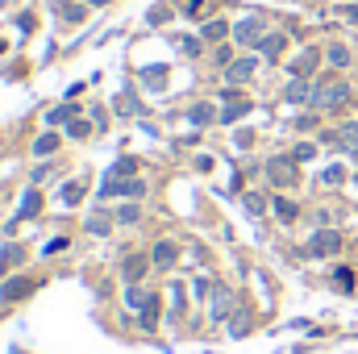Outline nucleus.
Here are the masks:
<instances>
[{
    "mask_svg": "<svg viewBox=\"0 0 358 354\" xmlns=\"http://www.w3.org/2000/svg\"><path fill=\"white\" fill-rule=\"evenodd\" d=\"M313 84H308V80H300V76H292V84H287V88H283V100H287V104H313Z\"/></svg>",
    "mask_w": 358,
    "mask_h": 354,
    "instance_id": "obj_9",
    "label": "nucleus"
},
{
    "mask_svg": "<svg viewBox=\"0 0 358 354\" xmlns=\"http://www.w3.org/2000/svg\"><path fill=\"white\" fill-rule=\"evenodd\" d=\"M342 179H346L342 167H329V171H325V183H342Z\"/></svg>",
    "mask_w": 358,
    "mask_h": 354,
    "instance_id": "obj_38",
    "label": "nucleus"
},
{
    "mask_svg": "<svg viewBox=\"0 0 358 354\" xmlns=\"http://www.w3.org/2000/svg\"><path fill=\"white\" fill-rule=\"evenodd\" d=\"M250 113V100H242V96H234V100H225V108H221V117L217 121H225V125H234V121H242Z\"/></svg>",
    "mask_w": 358,
    "mask_h": 354,
    "instance_id": "obj_10",
    "label": "nucleus"
},
{
    "mask_svg": "<svg viewBox=\"0 0 358 354\" xmlns=\"http://www.w3.org/2000/svg\"><path fill=\"white\" fill-rule=\"evenodd\" d=\"M117 108H121V113H138V100H134V96H129V92H125V96H121V100H117Z\"/></svg>",
    "mask_w": 358,
    "mask_h": 354,
    "instance_id": "obj_36",
    "label": "nucleus"
},
{
    "mask_svg": "<svg viewBox=\"0 0 358 354\" xmlns=\"http://www.w3.org/2000/svg\"><path fill=\"white\" fill-rule=\"evenodd\" d=\"M229 313H234V292L225 283H213V292H208V317L213 321H225Z\"/></svg>",
    "mask_w": 358,
    "mask_h": 354,
    "instance_id": "obj_5",
    "label": "nucleus"
},
{
    "mask_svg": "<svg viewBox=\"0 0 358 354\" xmlns=\"http://www.w3.org/2000/svg\"><path fill=\"white\" fill-rule=\"evenodd\" d=\"M325 59H329V67H350V46H342V42H334L329 50H325Z\"/></svg>",
    "mask_w": 358,
    "mask_h": 354,
    "instance_id": "obj_17",
    "label": "nucleus"
},
{
    "mask_svg": "<svg viewBox=\"0 0 358 354\" xmlns=\"http://www.w3.org/2000/svg\"><path fill=\"white\" fill-rule=\"evenodd\" d=\"M138 217H142L138 204H121V208H117V221H121V225H138Z\"/></svg>",
    "mask_w": 358,
    "mask_h": 354,
    "instance_id": "obj_24",
    "label": "nucleus"
},
{
    "mask_svg": "<svg viewBox=\"0 0 358 354\" xmlns=\"http://www.w3.org/2000/svg\"><path fill=\"white\" fill-rule=\"evenodd\" d=\"M313 155H317V146H313V142H300V146L292 150V159H296V163H308Z\"/></svg>",
    "mask_w": 358,
    "mask_h": 354,
    "instance_id": "obj_31",
    "label": "nucleus"
},
{
    "mask_svg": "<svg viewBox=\"0 0 358 354\" xmlns=\"http://www.w3.org/2000/svg\"><path fill=\"white\" fill-rule=\"evenodd\" d=\"M267 179L275 183V187H296V183H300V176H296V159H271Z\"/></svg>",
    "mask_w": 358,
    "mask_h": 354,
    "instance_id": "obj_4",
    "label": "nucleus"
},
{
    "mask_svg": "<svg viewBox=\"0 0 358 354\" xmlns=\"http://www.w3.org/2000/svg\"><path fill=\"white\" fill-rule=\"evenodd\" d=\"M225 34H234L225 21H204V42H221Z\"/></svg>",
    "mask_w": 358,
    "mask_h": 354,
    "instance_id": "obj_20",
    "label": "nucleus"
},
{
    "mask_svg": "<svg viewBox=\"0 0 358 354\" xmlns=\"http://www.w3.org/2000/svg\"><path fill=\"white\" fill-rule=\"evenodd\" d=\"M259 50H263L267 59H279V55L287 50V38H283V34H267V38L259 42Z\"/></svg>",
    "mask_w": 358,
    "mask_h": 354,
    "instance_id": "obj_16",
    "label": "nucleus"
},
{
    "mask_svg": "<svg viewBox=\"0 0 358 354\" xmlns=\"http://www.w3.org/2000/svg\"><path fill=\"white\" fill-rule=\"evenodd\" d=\"M125 300H129V309H138V313H142V309H146V300H150V292H142L138 283H129V296H125Z\"/></svg>",
    "mask_w": 358,
    "mask_h": 354,
    "instance_id": "obj_25",
    "label": "nucleus"
},
{
    "mask_svg": "<svg viewBox=\"0 0 358 354\" xmlns=\"http://www.w3.org/2000/svg\"><path fill=\"white\" fill-rule=\"evenodd\" d=\"M342 17H346V21H355V25H358V4H346V8H342Z\"/></svg>",
    "mask_w": 358,
    "mask_h": 354,
    "instance_id": "obj_40",
    "label": "nucleus"
},
{
    "mask_svg": "<svg viewBox=\"0 0 358 354\" xmlns=\"http://www.w3.org/2000/svg\"><path fill=\"white\" fill-rule=\"evenodd\" d=\"M71 117H76V108H71V104H59V108H50L46 125H63V121H71Z\"/></svg>",
    "mask_w": 358,
    "mask_h": 354,
    "instance_id": "obj_23",
    "label": "nucleus"
},
{
    "mask_svg": "<svg viewBox=\"0 0 358 354\" xmlns=\"http://www.w3.org/2000/svg\"><path fill=\"white\" fill-rule=\"evenodd\" d=\"M334 288H338V292H355V271H350V267H338V271H334Z\"/></svg>",
    "mask_w": 358,
    "mask_h": 354,
    "instance_id": "obj_22",
    "label": "nucleus"
},
{
    "mask_svg": "<svg viewBox=\"0 0 358 354\" xmlns=\"http://www.w3.org/2000/svg\"><path fill=\"white\" fill-rule=\"evenodd\" d=\"M0 296H4V300H21V296H29V279H8V283L0 288Z\"/></svg>",
    "mask_w": 358,
    "mask_h": 354,
    "instance_id": "obj_18",
    "label": "nucleus"
},
{
    "mask_svg": "<svg viewBox=\"0 0 358 354\" xmlns=\"http://www.w3.org/2000/svg\"><path fill=\"white\" fill-rule=\"evenodd\" d=\"M55 150H59V134H42V138L34 142V155H42V159L55 155Z\"/></svg>",
    "mask_w": 358,
    "mask_h": 354,
    "instance_id": "obj_21",
    "label": "nucleus"
},
{
    "mask_svg": "<svg viewBox=\"0 0 358 354\" xmlns=\"http://www.w3.org/2000/svg\"><path fill=\"white\" fill-rule=\"evenodd\" d=\"M267 38V29H263V17H242L238 25H234V42H242V46H255L259 50V42Z\"/></svg>",
    "mask_w": 358,
    "mask_h": 354,
    "instance_id": "obj_3",
    "label": "nucleus"
},
{
    "mask_svg": "<svg viewBox=\"0 0 358 354\" xmlns=\"http://www.w3.org/2000/svg\"><path fill=\"white\" fill-rule=\"evenodd\" d=\"M88 229H92V234H108V229H113V221H108V217H92Z\"/></svg>",
    "mask_w": 358,
    "mask_h": 354,
    "instance_id": "obj_32",
    "label": "nucleus"
},
{
    "mask_svg": "<svg viewBox=\"0 0 358 354\" xmlns=\"http://www.w3.org/2000/svg\"><path fill=\"white\" fill-rule=\"evenodd\" d=\"M142 192H146V179H113L108 176L100 183V196H104V200H108V196H134V200H138Z\"/></svg>",
    "mask_w": 358,
    "mask_h": 354,
    "instance_id": "obj_6",
    "label": "nucleus"
},
{
    "mask_svg": "<svg viewBox=\"0 0 358 354\" xmlns=\"http://www.w3.org/2000/svg\"><path fill=\"white\" fill-rule=\"evenodd\" d=\"M246 330H250V313H238V317L229 321V334H234V338H242Z\"/></svg>",
    "mask_w": 358,
    "mask_h": 354,
    "instance_id": "obj_30",
    "label": "nucleus"
},
{
    "mask_svg": "<svg viewBox=\"0 0 358 354\" xmlns=\"http://www.w3.org/2000/svg\"><path fill=\"white\" fill-rule=\"evenodd\" d=\"M179 46H183V55H200V38H179Z\"/></svg>",
    "mask_w": 358,
    "mask_h": 354,
    "instance_id": "obj_35",
    "label": "nucleus"
},
{
    "mask_svg": "<svg viewBox=\"0 0 358 354\" xmlns=\"http://www.w3.org/2000/svg\"><path fill=\"white\" fill-rule=\"evenodd\" d=\"M63 17H67V21H84V8H80V4H63Z\"/></svg>",
    "mask_w": 358,
    "mask_h": 354,
    "instance_id": "obj_34",
    "label": "nucleus"
},
{
    "mask_svg": "<svg viewBox=\"0 0 358 354\" xmlns=\"http://www.w3.org/2000/svg\"><path fill=\"white\" fill-rule=\"evenodd\" d=\"M176 242H155V255H150V263L159 267V271H167V267H176Z\"/></svg>",
    "mask_w": 358,
    "mask_h": 354,
    "instance_id": "obj_12",
    "label": "nucleus"
},
{
    "mask_svg": "<svg viewBox=\"0 0 358 354\" xmlns=\"http://www.w3.org/2000/svg\"><path fill=\"white\" fill-rule=\"evenodd\" d=\"M255 71H259V59L246 55V59H234V63L225 67V80H229V84H246V80H255Z\"/></svg>",
    "mask_w": 358,
    "mask_h": 354,
    "instance_id": "obj_7",
    "label": "nucleus"
},
{
    "mask_svg": "<svg viewBox=\"0 0 358 354\" xmlns=\"http://www.w3.org/2000/svg\"><path fill=\"white\" fill-rule=\"evenodd\" d=\"M271 208H275V217H279L283 225H292V221H296V213H300V208H296L287 196H275V200H271Z\"/></svg>",
    "mask_w": 358,
    "mask_h": 354,
    "instance_id": "obj_15",
    "label": "nucleus"
},
{
    "mask_svg": "<svg viewBox=\"0 0 358 354\" xmlns=\"http://www.w3.org/2000/svg\"><path fill=\"white\" fill-rule=\"evenodd\" d=\"M200 8H204V0H187V4H183V13H187V17H196Z\"/></svg>",
    "mask_w": 358,
    "mask_h": 354,
    "instance_id": "obj_39",
    "label": "nucleus"
},
{
    "mask_svg": "<svg viewBox=\"0 0 358 354\" xmlns=\"http://www.w3.org/2000/svg\"><path fill=\"white\" fill-rule=\"evenodd\" d=\"M146 255H125V259H121V275H125V279H129V283H138V279H142V275H146Z\"/></svg>",
    "mask_w": 358,
    "mask_h": 354,
    "instance_id": "obj_11",
    "label": "nucleus"
},
{
    "mask_svg": "<svg viewBox=\"0 0 358 354\" xmlns=\"http://www.w3.org/2000/svg\"><path fill=\"white\" fill-rule=\"evenodd\" d=\"M38 208H42V192H38V187H29V192L21 196V213H17V217H21V221H29V217H38Z\"/></svg>",
    "mask_w": 358,
    "mask_h": 354,
    "instance_id": "obj_13",
    "label": "nucleus"
},
{
    "mask_svg": "<svg viewBox=\"0 0 358 354\" xmlns=\"http://www.w3.org/2000/svg\"><path fill=\"white\" fill-rule=\"evenodd\" d=\"M346 104H350V84L346 80H325V84H317V92H313V108L317 113H338Z\"/></svg>",
    "mask_w": 358,
    "mask_h": 354,
    "instance_id": "obj_1",
    "label": "nucleus"
},
{
    "mask_svg": "<svg viewBox=\"0 0 358 354\" xmlns=\"http://www.w3.org/2000/svg\"><path fill=\"white\" fill-rule=\"evenodd\" d=\"M342 250V234L334 229V225H321L313 238H308V255H317V259H329V255H338Z\"/></svg>",
    "mask_w": 358,
    "mask_h": 354,
    "instance_id": "obj_2",
    "label": "nucleus"
},
{
    "mask_svg": "<svg viewBox=\"0 0 358 354\" xmlns=\"http://www.w3.org/2000/svg\"><path fill=\"white\" fill-rule=\"evenodd\" d=\"M187 117H192V125H208V121H213V108H208V104H196Z\"/></svg>",
    "mask_w": 358,
    "mask_h": 354,
    "instance_id": "obj_28",
    "label": "nucleus"
},
{
    "mask_svg": "<svg viewBox=\"0 0 358 354\" xmlns=\"http://www.w3.org/2000/svg\"><path fill=\"white\" fill-rule=\"evenodd\" d=\"M59 250H67V238H55V242L42 246V255H59Z\"/></svg>",
    "mask_w": 358,
    "mask_h": 354,
    "instance_id": "obj_37",
    "label": "nucleus"
},
{
    "mask_svg": "<svg viewBox=\"0 0 358 354\" xmlns=\"http://www.w3.org/2000/svg\"><path fill=\"white\" fill-rule=\"evenodd\" d=\"M134 171H138V159H117V167H113L108 176H113V179H125V176H134Z\"/></svg>",
    "mask_w": 358,
    "mask_h": 354,
    "instance_id": "obj_26",
    "label": "nucleus"
},
{
    "mask_svg": "<svg viewBox=\"0 0 358 354\" xmlns=\"http://www.w3.org/2000/svg\"><path fill=\"white\" fill-rule=\"evenodd\" d=\"M63 200L67 204H80L84 200V183H63Z\"/></svg>",
    "mask_w": 358,
    "mask_h": 354,
    "instance_id": "obj_29",
    "label": "nucleus"
},
{
    "mask_svg": "<svg viewBox=\"0 0 358 354\" xmlns=\"http://www.w3.org/2000/svg\"><path fill=\"white\" fill-rule=\"evenodd\" d=\"M92 134V125L88 121H80V117H76V121H71V138H88Z\"/></svg>",
    "mask_w": 358,
    "mask_h": 354,
    "instance_id": "obj_33",
    "label": "nucleus"
},
{
    "mask_svg": "<svg viewBox=\"0 0 358 354\" xmlns=\"http://www.w3.org/2000/svg\"><path fill=\"white\" fill-rule=\"evenodd\" d=\"M92 4H108V0H92Z\"/></svg>",
    "mask_w": 358,
    "mask_h": 354,
    "instance_id": "obj_41",
    "label": "nucleus"
},
{
    "mask_svg": "<svg viewBox=\"0 0 358 354\" xmlns=\"http://www.w3.org/2000/svg\"><path fill=\"white\" fill-rule=\"evenodd\" d=\"M138 317H142V325H146V330H155V325H159V296H155V292H150V300H146V309H142Z\"/></svg>",
    "mask_w": 358,
    "mask_h": 354,
    "instance_id": "obj_19",
    "label": "nucleus"
},
{
    "mask_svg": "<svg viewBox=\"0 0 358 354\" xmlns=\"http://www.w3.org/2000/svg\"><path fill=\"white\" fill-rule=\"evenodd\" d=\"M0 4H4V0H0Z\"/></svg>",
    "mask_w": 358,
    "mask_h": 354,
    "instance_id": "obj_43",
    "label": "nucleus"
},
{
    "mask_svg": "<svg viewBox=\"0 0 358 354\" xmlns=\"http://www.w3.org/2000/svg\"><path fill=\"white\" fill-rule=\"evenodd\" d=\"M263 208H267V200H263L259 192H246V213H250V217H263Z\"/></svg>",
    "mask_w": 358,
    "mask_h": 354,
    "instance_id": "obj_27",
    "label": "nucleus"
},
{
    "mask_svg": "<svg viewBox=\"0 0 358 354\" xmlns=\"http://www.w3.org/2000/svg\"><path fill=\"white\" fill-rule=\"evenodd\" d=\"M0 55H4V42H0Z\"/></svg>",
    "mask_w": 358,
    "mask_h": 354,
    "instance_id": "obj_42",
    "label": "nucleus"
},
{
    "mask_svg": "<svg viewBox=\"0 0 358 354\" xmlns=\"http://www.w3.org/2000/svg\"><path fill=\"white\" fill-rule=\"evenodd\" d=\"M317 67H321V50H317V46H308V50H300V55L292 59V76H300V80H308Z\"/></svg>",
    "mask_w": 358,
    "mask_h": 354,
    "instance_id": "obj_8",
    "label": "nucleus"
},
{
    "mask_svg": "<svg viewBox=\"0 0 358 354\" xmlns=\"http://www.w3.org/2000/svg\"><path fill=\"white\" fill-rule=\"evenodd\" d=\"M338 146L350 150V155H358V121H346V125L338 129Z\"/></svg>",
    "mask_w": 358,
    "mask_h": 354,
    "instance_id": "obj_14",
    "label": "nucleus"
}]
</instances>
